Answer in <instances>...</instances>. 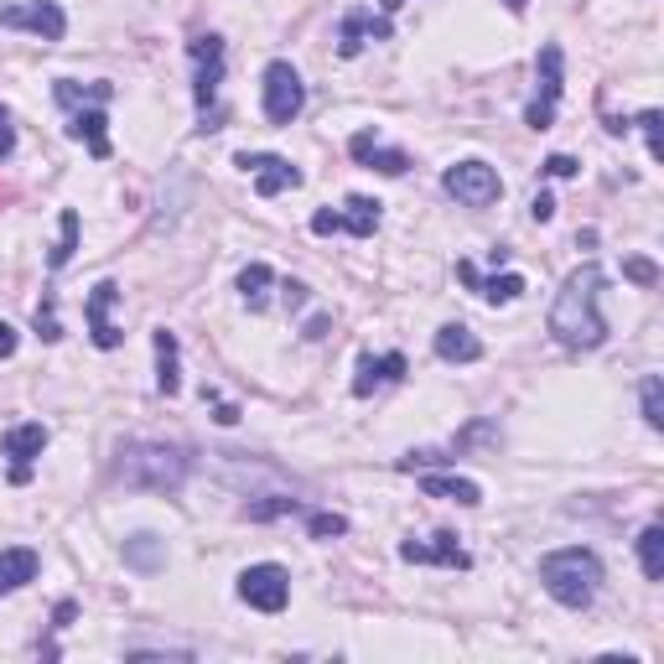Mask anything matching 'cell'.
Here are the masks:
<instances>
[{"label": "cell", "instance_id": "cell-39", "mask_svg": "<svg viewBox=\"0 0 664 664\" xmlns=\"http://www.w3.org/2000/svg\"><path fill=\"white\" fill-rule=\"evenodd\" d=\"M21 348V338H17V327L11 323H0V358H11Z\"/></svg>", "mask_w": 664, "mask_h": 664}, {"label": "cell", "instance_id": "cell-24", "mask_svg": "<svg viewBox=\"0 0 664 664\" xmlns=\"http://www.w3.org/2000/svg\"><path fill=\"white\" fill-rule=\"evenodd\" d=\"M52 99L63 104V109H84V104H109V99H115V84H88V88H78L73 78H57V84H52Z\"/></svg>", "mask_w": 664, "mask_h": 664}, {"label": "cell", "instance_id": "cell-38", "mask_svg": "<svg viewBox=\"0 0 664 664\" xmlns=\"http://www.w3.org/2000/svg\"><path fill=\"white\" fill-rule=\"evenodd\" d=\"M11 151H17V125H11V115L0 109V161H6Z\"/></svg>", "mask_w": 664, "mask_h": 664}, {"label": "cell", "instance_id": "cell-23", "mask_svg": "<svg viewBox=\"0 0 664 664\" xmlns=\"http://www.w3.org/2000/svg\"><path fill=\"white\" fill-rule=\"evenodd\" d=\"M271 286H275V271H271V265H260V260L239 271V296H244V307H250V312L271 307Z\"/></svg>", "mask_w": 664, "mask_h": 664}, {"label": "cell", "instance_id": "cell-18", "mask_svg": "<svg viewBox=\"0 0 664 664\" xmlns=\"http://www.w3.org/2000/svg\"><path fill=\"white\" fill-rule=\"evenodd\" d=\"M348 151H354V161H369L375 171H384V177H405L410 171V156L405 151H384L375 140V130H358L354 140H348Z\"/></svg>", "mask_w": 664, "mask_h": 664}, {"label": "cell", "instance_id": "cell-28", "mask_svg": "<svg viewBox=\"0 0 664 664\" xmlns=\"http://www.w3.org/2000/svg\"><path fill=\"white\" fill-rule=\"evenodd\" d=\"M639 566H644L649 581H664V529L660 525H649L639 535Z\"/></svg>", "mask_w": 664, "mask_h": 664}, {"label": "cell", "instance_id": "cell-32", "mask_svg": "<svg viewBox=\"0 0 664 664\" xmlns=\"http://www.w3.org/2000/svg\"><path fill=\"white\" fill-rule=\"evenodd\" d=\"M623 275H629L633 286H660V265H654V260H644V255L623 260Z\"/></svg>", "mask_w": 664, "mask_h": 664}, {"label": "cell", "instance_id": "cell-40", "mask_svg": "<svg viewBox=\"0 0 664 664\" xmlns=\"http://www.w3.org/2000/svg\"><path fill=\"white\" fill-rule=\"evenodd\" d=\"M73 613H78L73 602H57V613H52V629H68V623H73Z\"/></svg>", "mask_w": 664, "mask_h": 664}, {"label": "cell", "instance_id": "cell-20", "mask_svg": "<svg viewBox=\"0 0 664 664\" xmlns=\"http://www.w3.org/2000/svg\"><path fill=\"white\" fill-rule=\"evenodd\" d=\"M421 494L452 498V504H462V509H477V504H483V488H477L473 477H457V473H426L421 477Z\"/></svg>", "mask_w": 664, "mask_h": 664}, {"label": "cell", "instance_id": "cell-36", "mask_svg": "<svg viewBox=\"0 0 664 664\" xmlns=\"http://www.w3.org/2000/svg\"><path fill=\"white\" fill-rule=\"evenodd\" d=\"M546 177H556V182H566V177H577V161H571V156H546Z\"/></svg>", "mask_w": 664, "mask_h": 664}, {"label": "cell", "instance_id": "cell-26", "mask_svg": "<svg viewBox=\"0 0 664 664\" xmlns=\"http://www.w3.org/2000/svg\"><path fill=\"white\" fill-rule=\"evenodd\" d=\"M125 566H136V571H161L167 566V550L156 535H130L125 540Z\"/></svg>", "mask_w": 664, "mask_h": 664}, {"label": "cell", "instance_id": "cell-33", "mask_svg": "<svg viewBox=\"0 0 664 664\" xmlns=\"http://www.w3.org/2000/svg\"><path fill=\"white\" fill-rule=\"evenodd\" d=\"M639 130L649 136V156L660 161V156H664V140H660V109H644V115H639Z\"/></svg>", "mask_w": 664, "mask_h": 664}, {"label": "cell", "instance_id": "cell-13", "mask_svg": "<svg viewBox=\"0 0 664 664\" xmlns=\"http://www.w3.org/2000/svg\"><path fill=\"white\" fill-rule=\"evenodd\" d=\"M0 446H6V457L17 462V467H11V483H32V462L48 452V426H36V421H27V426H11Z\"/></svg>", "mask_w": 664, "mask_h": 664}, {"label": "cell", "instance_id": "cell-17", "mask_svg": "<svg viewBox=\"0 0 664 664\" xmlns=\"http://www.w3.org/2000/svg\"><path fill=\"white\" fill-rule=\"evenodd\" d=\"M68 136H73V140H84L94 161H104V156H109V130H104V104H84V109H73Z\"/></svg>", "mask_w": 664, "mask_h": 664}, {"label": "cell", "instance_id": "cell-43", "mask_svg": "<svg viewBox=\"0 0 664 664\" xmlns=\"http://www.w3.org/2000/svg\"><path fill=\"white\" fill-rule=\"evenodd\" d=\"M400 6H405V0H379V11H384V17H394Z\"/></svg>", "mask_w": 664, "mask_h": 664}, {"label": "cell", "instance_id": "cell-2", "mask_svg": "<svg viewBox=\"0 0 664 664\" xmlns=\"http://www.w3.org/2000/svg\"><path fill=\"white\" fill-rule=\"evenodd\" d=\"M192 473V457L182 446L167 442H125L115 462V477L125 488H146V494H177Z\"/></svg>", "mask_w": 664, "mask_h": 664}, {"label": "cell", "instance_id": "cell-34", "mask_svg": "<svg viewBox=\"0 0 664 664\" xmlns=\"http://www.w3.org/2000/svg\"><path fill=\"white\" fill-rule=\"evenodd\" d=\"M291 509H296V498H260V504H250V519H275Z\"/></svg>", "mask_w": 664, "mask_h": 664}, {"label": "cell", "instance_id": "cell-7", "mask_svg": "<svg viewBox=\"0 0 664 664\" xmlns=\"http://www.w3.org/2000/svg\"><path fill=\"white\" fill-rule=\"evenodd\" d=\"M540 99L525 109V125L529 130H550V119H556V104H561V88H566V57L556 42H546L540 48Z\"/></svg>", "mask_w": 664, "mask_h": 664}, {"label": "cell", "instance_id": "cell-12", "mask_svg": "<svg viewBox=\"0 0 664 664\" xmlns=\"http://www.w3.org/2000/svg\"><path fill=\"white\" fill-rule=\"evenodd\" d=\"M115 302H119V286H115V281H99V286L88 291V302H84L88 338H94V348H104V354H109V348H119V338H125V333H119V327L109 323Z\"/></svg>", "mask_w": 664, "mask_h": 664}, {"label": "cell", "instance_id": "cell-19", "mask_svg": "<svg viewBox=\"0 0 664 664\" xmlns=\"http://www.w3.org/2000/svg\"><path fill=\"white\" fill-rule=\"evenodd\" d=\"M436 358H446V363H477L483 358V338H477L473 327L446 323L436 327Z\"/></svg>", "mask_w": 664, "mask_h": 664}, {"label": "cell", "instance_id": "cell-14", "mask_svg": "<svg viewBox=\"0 0 664 664\" xmlns=\"http://www.w3.org/2000/svg\"><path fill=\"white\" fill-rule=\"evenodd\" d=\"M400 561L410 566H452V571H467V550L457 546V535L442 529V535H431V540H405L400 546Z\"/></svg>", "mask_w": 664, "mask_h": 664}, {"label": "cell", "instance_id": "cell-35", "mask_svg": "<svg viewBox=\"0 0 664 664\" xmlns=\"http://www.w3.org/2000/svg\"><path fill=\"white\" fill-rule=\"evenodd\" d=\"M529 219L550 223V219H556V198H550V192H535V198H529Z\"/></svg>", "mask_w": 664, "mask_h": 664}, {"label": "cell", "instance_id": "cell-31", "mask_svg": "<svg viewBox=\"0 0 664 664\" xmlns=\"http://www.w3.org/2000/svg\"><path fill=\"white\" fill-rule=\"evenodd\" d=\"M307 529H312V540H338V535H348V519L342 514H312L307 519Z\"/></svg>", "mask_w": 664, "mask_h": 664}, {"label": "cell", "instance_id": "cell-16", "mask_svg": "<svg viewBox=\"0 0 664 664\" xmlns=\"http://www.w3.org/2000/svg\"><path fill=\"white\" fill-rule=\"evenodd\" d=\"M394 379H405V354H363L358 358V375H354V394L358 400H369L375 390L394 384Z\"/></svg>", "mask_w": 664, "mask_h": 664}, {"label": "cell", "instance_id": "cell-5", "mask_svg": "<svg viewBox=\"0 0 664 664\" xmlns=\"http://www.w3.org/2000/svg\"><path fill=\"white\" fill-rule=\"evenodd\" d=\"M442 188L452 192L462 208H488L504 198V177H498L488 161H457V167H446Z\"/></svg>", "mask_w": 664, "mask_h": 664}, {"label": "cell", "instance_id": "cell-37", "mask_svg": "<svg viewBox=\"0 0 664 664\" xmlns=\"http://www.w3.org/2000/svg\"><path fill=\"white\" fill-rule=\"evenodd\" d=\"M338 229H342V213H333V208L312 213V234H338Z\"/></svg>", "mask_w": 664, "mask_h": 664}, {"label": "cell", "instance_id": "cell-6", "mask_svg": "<svg viewBox=\"0 0 664 664\" xmlns=\"http://www.w3.org/2000/svg\"><path fill=\"white\" fill-rule=\"evenodd\" d=\"M302 109H307V84H302V73L291 68L286 57H275L271 68H265V119H271V125H291Z\"/></svg>", "mask_w": 664, "mask_h": 664}, {"label": "cell", "instance_id": "cell-15", "mask_svg": "<svg viewBox=\"0 0 664 664\" xmlns=\"http://www.w3.org/2000/svg\"><path fill=\"white\" fill-rule=\"evenodd\" d=\"M457 281H462V286H473L477 296L488 302V307H509V302H519V296H525V275L509 271V275H488V281H483L473 260H457Z\"/></svg>", "mask_w": 664, "mask_h": 664}, {"label": "cell", "instance_id": "cell-11", "mask_svg": "<svg viewBox=\"0 0 664 664\" xmlns=\"http://www.w3.org/2000/svg\"><path fill=\"white\" fill-rule=\"evenodd\" d=\"M394 36V27H390V17L384 11H363V6H354L348 17H342V27H338V57H358V52L369 48V42H390Z\"/></svg>", "mask_w": 664, "mask_h": 664}, {"label": "cell", "instance_id": "cell-4", "mask_svg": "<svg viewBox=\"0 0 664 664\" xmlns=\"http://www.w3.org/2000/svg\"><path fill=\"white\" fill-rule=\"evenodd\" d=\"M192 52V99H198V115H203V130H219V84H223V36L203 32L188 42Z\"/></svg>", "mask_w": 664, "mask_h": 664}, {"label": "cell", "instance_id": "cell-3", "mask_svg": "<svg viewBox=\"0 0 664 664\" xmlns=\"http://www.w3.org/2000/svg\"><path fill=\"white\" fill-rule=\"evenodd\" d=\"M540 587H546L561 608L581 613V608H592L597 587H602V561H597L587 546H566V550H550L546 561H540Z\"/></svg>", "mask_w": 664, "mask_h": 664}, {"label": "cell", "instance_id": "cell-1", "mask_svg": "<svg viewBox=\"0 0 664 664\" xmlns=\"http://www.w3.org/2000/svg\"><path fill=\"white\" fill-rule=\"evenodd\" d=\"M597 296H602V265H577V271L566 275L561 296H556V307H550V333L556 342L566 348H602L608 342V323H602V312H597Z\"/></svg>", "mask_w": 664, "mask_h": 664}, {"label": "cell", "instance_id": "cell-27", "mask_svg": "<svg viewBox=\"0 0 664 664\" xmlns=\"http://www.w3.org/2000/svg\"><path fill=\"white\" fill-rule=\"evenodd\" d=\"M73 255H78V213L63 208V213H57V250L48 255V265H52V271H63Z\"/></svg>", "mask_w": 664, "mask_h": 664}, {"label": "cell", "instance_id": "cell-9", "mask_svg": "<svg viewBox=\"0 0 664 664\" xmlns=\"http://www.w3.org/2000/svg\"><path fill=\"white\" fill-rule=\"evenodd\" d=\"M0 27L32 32V36H42V42H63L68 17H63V6H52V0H27V6H0Z\"/></svg>", "mask_w": 664, "mask_h": 664}, {"label": "cell", "instance_id": "cell-41", "mask_svg": "<svg viewBox=\"0 0 664 664\" xmlns=\"http://www.w3.org/2000/svg\"><path fill=\"white\" fill-rule=\"evenodd\" d=\"M281 291H286V302H291V307H302V302H307V286H302V281H286Z\"/></svg>", "mask_w": 664, "mask_h": 664}, {"label": "cell", "instance_id": "cell-21", "mask_svg": "<svg viewBox=\"0 0 664 664\" xmlns=\"http://www.w3.org/2000/svg\"><path fill=\"white\" fill-rule=\"evenodd\" d=\"M151 342H156V390L171 400V394H182V369H177V333L156 327Z\"/></svg>", "mask_w": 664, "mask_h": 664}, {"label": "cell", "instance_id": "cell-22", "mask_svg": "<svg viewBox=\"0 0 664 664\" xmlns=\"http://www.w3.org/2000/svg\"><path fill=\"white\" fill-rule=\"evenodd\" d=\"M36 550L32 546H17V550H0V597L6 592H21L27 581L36 577Z\"/></svg>", "mask_w": 664, "mask_h": 664}, {"label": "cell", "instance_id": "cell-29", "mask_svg": "<svg viewBox=\"0 0 664 664\" xmlns=\"http://www.w3.org/2000/svg\"><path fill=\"white\" fill-rule=\"evenodd\" d=\"M36 338H42V342L63 338V323H57V296H52V291L36 302Z\"/></svg>", "mask_w": 664, "mask_h": 664}, {"label": "cell", "instance_id": "cell-44", "mask_svg": "<svg viewBox=\"0 0 664 664\" xmlns=\"http://www.w3.org/2000/svg\"><path fill=\"white\" fill-rule=\"evenodd\" d=\"M504 6H509V17H525V6H529V0H504Z\"/></svg>", "mask_w": 664, "mask_h": 664}, {"label": "cell", "instance_id": "cell-42", "mask_svg": "<svg viewBox=\"0 0 664 664\" xmlns=\"http://www.w3.org/2000/svg\"><path fill=\"white\" fill-rule=\"evenodd\" d=\"M307 338H327V317H312V323H307Z\"/></svg>", "mask_w": 664, "mask_h": 664}, {"label": "cell", "instance_id": "cell-8", "mask_svg": "<svg viewBox=\"0 0 664 664\" xmlns=\"http://www.w3.org/2000/svg\"><path fill=\"white\" fill-rule=\"evenodd\" d=\"M239 597L255 608V613H281L291 602V577H286V566H275V561H260L250 566L244 577H239Z\"/></svg>", "mask_w": 664, "mask_h": 664}, {"label": "cell", "instance_id": "cell-25", "mask_svg": "<svg viewBox=\"0 0 664 664\" xmlns=\"http://www.w3.org/2000/svg\"><path fill=\"white\" fill-rule=\"evenodd\" d=\"M342 229H348V234L354 239H375V229H379V203L375 198H348V203H342Z\"/></svg>", "mask_w": 664, "mask_h": 664}, {"label": "cell", "instance_id": "cell-30", "mask_svg": "<svg viewBox=\"0 0 664 664\" xmlns=\"http://www.w3.org/2000/svg\"><path fill=\"white\" fill-rule=\"evenodd\" d=\"M644 421L649 431H664V384L654 375L644 379Z\"/></svg>", "mask_w": 664, "mask_h": 664}, {"label": "cell", "instance_id": "cell-10", "mask_svg": "<svg viewBox=\"0 0 664 664\" xmlns=\"http://www.w3.org/2000/svg\"><path fill=\"white\" fill-rule=\"evenodd\" d=\"M234 167H244L250 177H255V192H260V198H281V192L302 188V171L291 167L286 156H250V151H239Z\"/></svg>", "mask_w": 664, "mask_h": 664}]
</instances>
